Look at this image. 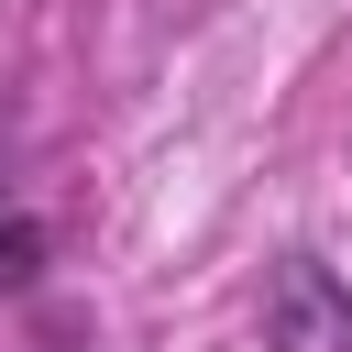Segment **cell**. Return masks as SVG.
I'll use <instances>...</instances> for the list:
<instances>
[{
    "instance_id": "2",
    "label": "cell",
    "mask_w": 352,
    "mask_h": 352,
    "mask_svg": "<svg viewBox=\"0 0 352 352\" xmlns=\"http://www.w3.org/2000/svg\"><path fill=\"white\" fill-rule=\"evenodd\" d=\"M44 253H55V242H44V220H33V198L11 187V154H0V297H22V286L44 275Z\"/></svg>"
},
{
    "instance_id": "1",
    "label": "cell",
    "mask_w": 352,
    "mask_h": 352,
    "mask_svg": "<svg viewBox=\"0 0 352 352\" xmlns=\"http://www.w3.org/2000/svg\"><path fill=\"white\" fill-rule=\"evenodd\" d=\"M264 352H352V286L319 253H286L264 286Z\"/></svg>"
}]
</instances>
